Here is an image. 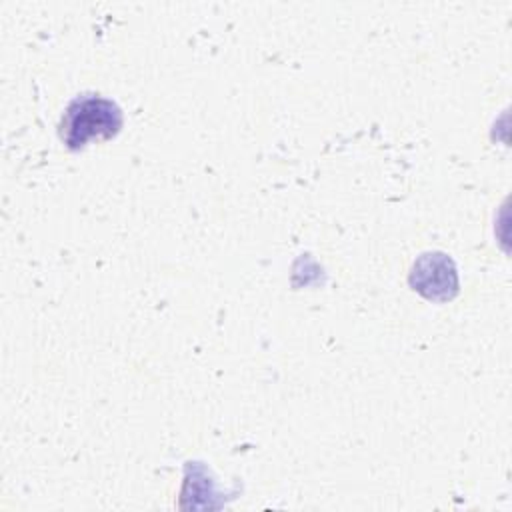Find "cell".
Here are the masks:
<instances>
[{
    "label": "cell",
    "instance_id": "1",
    "mask_svg": "<svg viewBox=\"0 0 512 512\" xmlns=\"http://www.w3.org/2000/svg\"><path fill=\"white\" fill-rule=\"evenodd\" d=\"M122 128V112L116 102L98 94H84L74 98L60 120V140L78 150L92 138H112Z\"/></svg>",
    "mask_w": 512,
    "mask_h": 512
},
{
    "label": "cell",
    "instance_id": "2",
    "mask_svg": "<svg viewBox=\"0 0 512 512\" xmlns=\"http://www.w3.org/2000/svg\"><path fill=\"white\" fill-rule=\"evenodd\" d=\"M410 286L428 300H448L458 290L454 262L442 252L422 254L410 272Z\"/></svg>",
    "mask_w": 512,
    "mask_h": 512
}]
</instances>
